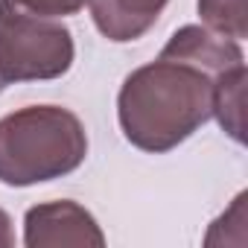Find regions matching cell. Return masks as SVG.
I'll return each mask as SVG.
<instances>
[{
    "mask_svg": "<svg viewBox=\"0 0 248 248\" xmlns=\"http://www.w3.org/2000/svg\"><path fill=\"white\" fill-rule=\"evenodd\" d=\"M9 85H6V79H3V73H0V91H6Z\"/></svg>",
    "mask_w": 248,
    "mask_h": 248,
    "instance_id": "cell-11",
    "label": "cell"
},
{
    "mask_svg": "<svg viewBox=\"0 0 248 248\" xmlns=\"http://www.w3.org/2000/svg\"><path fill=\"white\" fill-rule=\"evenodd\" d=\"M213 76L190 62L164 59L132 70L117 93L120 132L135 149L164 155L210 120Z\"/></svg>",
    "mask_w": 248,
    "mask_h": 248,
    "instance_id": "cell-1",
    "label": "cell"
},
{
    "mask_svg": "<svg viewBox=\"0 0 248 248\" xmlns=\"http://www.w3.org/2000/svg\"><path fill=\"white\" fill-rule=\"evenodd\" d=\"M24 245L27 248H59V245H105V233L91 210L62 199L44 202L27 210L24 216Z\"/></svg>",
    "mask_w": 248,
    "mask_h": 248,
    "instance_id": "cell-4",
    "label": "cell"
},
{
    "mask_svg": "<svg viewBox=\"0 0 248 248\" xmlns=\"http://www.w3.org/2000/svg\"><path fill=\"white\" fill-rule=\"evenodd\" d=\"M9 6H18L24 12H32L38 18H67V15H76L88 6V0H3Z\"/></svg>",
    "mask_w": 248,
    "mask_h": 248,
    "instance_id": "cell-9",
    "label": "cell"
},
{
    "mask_svg": "<svg viewBox=\"0 0 248 248\" xmlns=\"http://www.w3.org/2000/svg\"><path fill=\"white\" fill-rule=\"evenodd\" d=\"M170 0H88L93 27L114 44L143 38Z\"/></svg>",
    "mask_w": 248,
    "mask_h": 248,
    "instance_id": "cell-6",
    "label": "cell"
},
{
    "mask_svg": "<svg viewBox=\"0 0 248 248\" xmlns=\"http://www.w3.org/2000/svg\"><path fill=\"white\" fill-rule=\"evenodd\" d=\"M15 245V231H12V219L9 213L0 207V248H12Z\"/></svg>",
    "mask_w": 248,
    "mask_h": 248,
    "instance_id": "cell-10",
    "label": "cell"
},
{
    "mask_svg": "<svg viewBox=\"0 0 248 248\" xmlns=\"http://www.w3.org/2000/svg\"><path fill=\"white\" fill-rule=\"evenodd\" d=\"M245 62L233 64L213 76V93H210V117L222 126V132L233 143H245V126H242V102H245Z\"/></svg>",
    "mask_w": 248,
    "mask_h": 248,
    "instance_id": "cell-7",
    "label": "cell"
},
{
    "mask_svg": "<svg viewBox=\"0 0 248 248\" xmlns=\"http://www.w3.org/2000/svg\"><path fill=\"white\" fill-rule=\"evenodd\" d=\"M85 158L88 132L70 108L24 105L0 117V184H47L76 172Z\"/></svg>",
    "mask_w": 248,
    "mask_h": 248,
    "instance_id": "cell-2",
    "label": "cell"
},
{
    "mask_svg": "<svg viewBox=\"0 0 248 248\" xmlns=\"http://www.w3.org/2000/svg\"><path fill=\"white\" fill-rule=\"evenodd\" d=\"M161 56L164 59L190 62V64L207 70L210 76L245 62L242 44L236 38L222 35V32H216V30H210L204 24H187V27L175 30L170 35V41L164 44Z\"/></svg>",
    "mask_w": 248,
    "mask_h": 248,
    "instance_id": "cell-5",
    "label": "cell"
},
{
    "mask_svg": "<svg viewBox=\"0 0 248 248\" xmlns=\"http://www.w3.org/2000/svg\"><path fill=\"white\" fill-rule=\"evenodd\" d=\"M76 44L56 18H38L0 0V73L12 82H50L70 70Z\"/></svg>",
    "mask_w": 248,
    "mask_h": 248,
    "instance_id": "cell-3",
    "label": "cell"
},
{
    "mask_svg": "<svg viewBox=\"0 0 248 248\" xmlns=\"http://www.w3.org/2000/svg\"><path fill=\"white\" fill-rule=\"evenodd\" d=\"M199 18L204 27L242 41L248 35L245 0H199Z\"/></svg>",
    "mask_w": 248,
    "mask_h": 248,
    "instance_id": "cell-8",
    "label": "cell"
}]
</instances>
